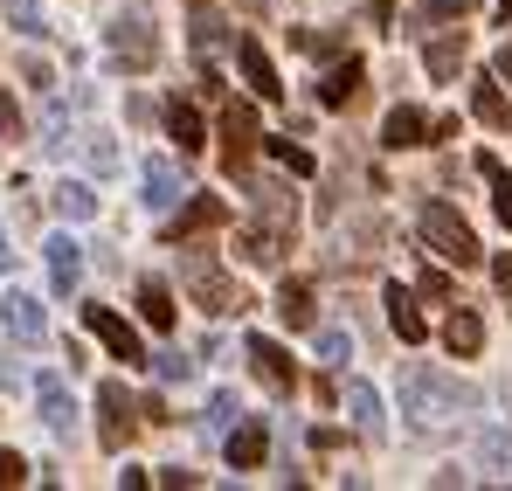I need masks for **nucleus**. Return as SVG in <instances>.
<instances>
[{
  "label": "nucleus",
  "instance_id": "nucleus-1",
  "mask_svg": "<svg viewBox=\"0 0 512 491\" xmlns=\"http://www.w3.org/2000/svg\"><path fill=\"white\" fill-rule=\"evenodd\" d=\"M464 409H478V388H471V381H457V374H443V367H409V374H402V415H409L423 436H436L443 422H457Z\"/></svg>",
  "mask_w": 512,
  "mask_h": 491
},
{
  "label": "nucleus",
  "instance_id": "nucleus-2",
  "mask_svg": "<svg viewBox=\"0 0 512 491\" xmlns=\"http://www.w3.org/2000/svg\"><path fill=\"white\" fill-rule=\"evenodd\" d=\"M416 236H423V249L436 256V263H457V270H478V263H485V249H478V236H471V222H464L450 201H429L423 215H416Z\"/></svg>",
  "mask_w": 512,
  "mask_h": 491
},
{
  "label": "nucleus",
  "instance_id": "nucleus-3",
  "mask_svg": "<svg viewBox=\"0 0 512 491\" xmlns=\"http://www.w3.org/2000/svg\"><path fill=\"white\" fill-rule=\"evenodd\" d=\"M180 249V270H187V291H194V305L201 312H243L250 298H243V284L236 277H222L215 263H208V249L201 243H173Z\"/></svg>",
  "mask_w": 512,
  "mask_h": 491
},
{
  "label": "nucleus",
  "instance_id": "nucleus-4",
  "mask_svg": "<svg viewBox=\"0 0 512 491\" xmlns=\"http://www.w3.org/2000/svg\"><path fill=\"white\" fill-rule=\"evenodd\" d=\"M111 56H118L125 70H153V63H160V28H153L146 7H125V14L111 21Z\"/></svg>",
  "mask_w": 512,
  "mask_h": 491
},
{
  "label": "nucleus",
  "instance_id": "nucleus-5",
  "mask_svg": "<svg viewBox=\"0 0 512 491\" xmlns=\"http://www.w3.org/2000/svg\"><path fill=\"white\" fill-rule=\"evenodd\" d=\"M139 415L146 409L125 395V381H104V388H97V443H104V450H125L132 429H139Z\"/></svg>",
  "mask_w": 512,
  "mask_h": 491
},
{
  "label": "nucleus",
  "instance_id": "nucleus-6",
  "mask_svg": "<svg viewBox=\"0 0 512 491\" xmlns=\"http://www.w3.org/2000/svg\"><path fill=\"white\" fill-rule=\"evenodd\" d=\"M77 374V367H70ZM70 374L63 367H49L42 381H35V409H42V429L49 436H70L77 429V402H70Z\"/></svg>",
  "mask_w": 512,
  "mask_h": 491
},
{
  "label": "nucleus",
  "instance_id": "nucleus-7",
  "mask_svg": "<svg viewBox=\"0 0 512 491\" xmlns=\"http://www.w3.org/2000/svg\"><path fill=\"white\" fill-rule=\"evenodd\" d=\"M243 194H250V222L298 236V201H291V187H277V180H243Z\"/></svg>",
  "mask_w": 512,
  "mask_h": 491
},
{
  "label": "nucleus",
  "instance_id": "nucleus-8",
  "mask_svg": "<svg viewBox=\"0 0 512 491\" xmlns=\"http://www.w3.org/2000/svg\"><path fill=\"white\" fill-rule=\"evenodd\" d=\"M84 326L97 332V339H104V346H111V360H125V367H146V360H153V353H146V346H139V332L125 326V319H118V312H111V305H84Z\"/></svg>",
  "mask_w": 512,
  "mask_h": 491
},
{
  "label": "nucleus",
  "instance_id": "nucleus-9",
  "mask_svg": "<svg viewBox=\"0 0 512 491\" xmlns=\"http://www.w3.org/2000/svg\"><path fill=\"white\" fill-rule=\"evenodd\" d=\"M187 160V153H180ZM180 160H146V173H139V187H146V208L153 215H173L194 187H187V173H180Z\"/></svg>",
  "mask_w": 512,
  "mask_h": 491
},
{
  "label": "nucleus",
  "instance_id": "nucleus-10",
  "mask_svg": "<svg viewBox=\"0 0 512 491\" xmlns=\"http://www.w3.org/2000/svg\"><path fill=\"white\" fill-rule=\"evenodd\" d=\"M360 97H367V63H360V56H346V63H333V70L319 77V104H326V111H353Z\"/></svg>",
  "mask_w": 512,
  "mask_h": 491
},
{
  "label": "nucleus",
  "instance_id": "nucleus-11",
  "mask_svg": "<svg viewBox=\"0 0 512 491\" xmlns=\"http://www.w3.org/2000/svg\"><path fill=\"white\" fill-rule=\"evenodd\" d=\"M250 153H256V111L250 104H229V111H222V166L243 173Z\"/></svg>",
  "mask_w": 512,
  "mask_h": 491
},
{
  "label": "nucleus",
  "instance_id": "nucleus-12",
  "mask_svg": "<svg viewBox=\"0 0 512 491\" xmlns=\"http://www.w3.org/2000/svg\"><path fill=\"white\" fill-rule=\"evenodd\" d=\"M381 146H388V153H409V146H436V125H429L416 104H395V111H388V125H381Z\"/></svg>",
  "mask_w": 512,
  "mask_h": 491
},
{
  "label": "nucleus",
  "instance_id": "nucleus-13",
  "mask_svg": "<svg viewBox=\"0 0 512 491\" xmlns=\"http://www.w3.org/2000/svg\"><path fill=\"white\" fill-rule=\"evenodd\" d=\"M222 222H229V201L187 194V201H180V222H173V243H194V236H208V229H222Z\"/></svg>",
  "mask_w": 512,
  "mask_h": 491
},
{
  "label": "nucleus",
  "instance_id": "nucleus-14",
  "mask_svg": "<svg viewBox=\"0 0 512 491\" xmlns=\"http://www.w3.org/2000/svg\"><path fill=\"white\" fill-rule=\"evenodd\" d=\"M243 353H250V367L263 374V381H270V388H277V395H291V388H298V360H291L277 339H250Z\"/></svg>",
  "mask_w": 512,
  "mask_h": 491
},
{
  "label": "nucleus",
  "instance_id": "nucleus-15",
  "mask_svg": "<svg viewBox=\"0 0 512 491\" xmlns=\"http://www.w3.org/2000/svg\"><path fill=\"white\" fill-rule=\"evenodd\" d=\"M0 319H7V332H14L21 346H42V339H49V319H42V305H35L28 291H7V298H0Z\"/></svg>",
  "mask_w": 512,
  "mask_h": 491
},
{
  "label": "nucleus",
  "instance_id": "nucleus-16",
  "mask_svg": "<svg viewBox=\"0 0 512 491\" xmlns=\"http://www.w3.org/2000/svg\"><path fill=\"white\" fill-rule=\"evenodd\" d=\"M236 249H243V263H256V270H277L284 249H291V236H284V229H263V222H243V229H236Z\"/></svg>",
  "mask_w": 512,
  "mask_h": 491
},
{
  "label": "nucleus",
  "instance_id": "nucleus-17",
  "mask_svg": "<svg viewBox=\"0 0 512 491\" xmlns=\"http://www.w3.org/2000/svg\"><path fill=\"white\" fill-rule=\"evenodd\" d=\"M263 457H270V422H263V415H243V422L229 429V464H236V471H256Z\"/></svg>",
  "mask_w": 512,
  "mask_h": 491
},
{
  "label": "nucleus",
  "instance_id": "nucleus-18",
  "mask_svg": "<svg viewBox=\"0 0 512 491\" xmlns=\"http://www.w3.org/2000/svg\"><path fill=\"white\" fill-rule=\"evenodd\" d=\"M49 284H56L63 298L84 284V243H77L70 229H63V236H49Z\"/></svg>",
  "mask_w": 512,
  "mask_h": 491
},
{
  "label": "nucleus",
  "instance_id": "nucleus-19",
  "mask_svg": "<svg viewBox=\"0 0 512 491\" xmlns=\"http://www.w3.org/2000/svg\"><path fill=\"white\" fill-rule=\"evenodd\" d=\"M236 63H243V77H250L256 97H284V83H277V63L263 56V42H256V35H236Z\"/></svg>",
  "mask_w": 512,
  "mask_h": 491
},
{
  "label": "nucleus",
  "instance_id": "nucleus-20",
  "mask_svg": "<svg viewBox=\"0 0 512 491\" xmlns=\"http://www.w3.org/2000/svg\"><path fill=\"white\" fill-rule=\"evenodd\" d=\"M346 422L367 436V443H381V429H388V415H381V395L367 388V381H346Z\"/></svg>",
  "mask_w": 512,
  "mask_h": 491
},
{
  "label": "nucleus",
  "instance_id": "nucleus-21",
  "mask_svg": "<svg viewBox=\"0 0 512 491\" xmlns=\"http://www.w3.org/2000/svg\"><path fill=\"white\" fill-rule=\"evenodd\" d=\"M423 70L436 83H457V70H464V28H443L436 42L423 49Z\"/></svg>",
  "mask_w": 512,
  "mask_h": 491
},
{
  "label": "nucleus",
  "instance_id": "nucleus-22",
  "mask_svg": "<svg viewBox=\"0 0 512 491\" xmlns=\"http://www.w3.org/2000/svg\"><path fill=\"white\" fill-rule=\"evenodd\" d=\"M388 326H395L402 346H423V339H429V319L416 312V298H409L402 284H388Z\"/></svg>",
  "mask_w": 512,
  "mask_h": 491
},
{
  "label": "nucleus",
  "instance_id": "nucleus-23",
  "mask_svg": "<svg viewBox=\"0 0 512 491\" xmlns=\"http://www.w3.org/2000/svg\"><path fill=\"white\" fill-rule=\"evenodd\" d=\"M277 319L291 332H312V284H305V277H284V284H277Z\"/></svg>",
  "mask_w": 512,
  "mask_h": 491
},
{
  "label": "nucleus",
  "instance_id": "nucleus-24",
  "mask_svg": "<svg viewBox=\"0 0 512 491\" xmlns=\"http://www.w3.org/2000/svg\"><path fill=\"white\" fill-rule=\"evenodd\" d=\"M443 346H450V353H464V360H471V353H478V346H485V319H478V312H471V305H457V312H450V319H443Z\"/></svg>",
  "mask_w": 512,
  "mask_h": 491
},
{
  "label": "nucleus",
  "instance_id": "nucleus-25",
  "mask_svg": "<svg viewBox=\"0 0 512 491\" xmlns=\"http://www.w3.org/2000/svg\"><path fill=\"white\" fill-rule=\"evenodd\" d=\"M167 139L180 146V153H187V160L208 146V139H201V111H194V104H180V97L167 104Z\"/></svg>",
  "mask_w": 512,
  "mask_h": 491
},
{
  "label": "nucleus",
  "instance_id": "nucleus-26",
  "mask_svg": "<svg viewBox=\"0 0 512 491\" xmlns=\"http://www.w3.org/2000/svg\"><path fill=\"white\" fill-rule=\"evenodd\" d=\"M291 49H305V56H319V63H333V56H353L340 28H291Z\"/></svg>",
  "mask_w": 512,
  "mask_h": 491
},
{
  "label": "nucleus",
  "instance_id": "nucleus-27",
  "mask_svg": "<svg viewBox=\"0 0 512 491\" xmlns=\"http://www.w3.org/2000/svg\"><path fill=\"white\" fill-rule=\"evenodd\" d=\"M139 312H146V326H153V332H173V291L160 284V277L139 284Z\"/></svg>",
  "mask_w": 512,
  "mask_h": 491
},
{
  "label": "nucleus",
  "instance_id": "nucleus-28",
  "mask_svg": "<svg viewBox=\"0 0 512 491\" xmlns=\"http://www.w3.org/2000/svg\"><path fill=\"white\" fill-rule=\"evenodd\" d=\"M471 111H478V125H512V104H506V83H478L471 90Z\"/></svg>",
  "mask_w": 512,
  "mask_h": 491
},
{
  "label": "nucleus",
  "instance_id": "nucleus-29",
  "mask_svg": "<svg viewBox=\"0 0 512 491\" xmlns=\"http://www.w3.org/2000/svg\"><path fill=\"white\" fill-rule=\"evenodd\" d=\"M56 215H63V222H90V215H97V194H90L84 180H63V187H56Z\"/></svg>",
  "mask_w": 512,
  "mask_h": 491
},
{
  "label": "nucleus",
  "instance_id": "nucleus-30",
  "mask_svg": "<svg viewBox=\"0 0 512 491\" xmlns=\"http://www.w3.org/2000/svg\"><path fill=\"white\" fill-rule=\"evenodd\" d=\"M478 173L492 180V208H499V222L512 229V173H506V160H492V153H478Z\"/></svg>",
  "mask_w": 512,
  "mask_h": 491
},
{
  "label": "nucleus",
  "instance_id": "nucleus-31",
  "mask_svg": "<svg viewBox=\"0 0 512 491\" xmlns=\"http://www.w3.org/2000/svg\"><path fill=\"white\" fill-rule=\"evenodd\" d=\"M229 422H243V402L236 395H215L208 415H201V436H229Z\"/></svg>",
  "mask_w": 512,
  "mask_h": 491
},
{
  "label": "nucleus",
  "instance_id": "nucleus-32",
  "mask_svg": "<svg viewBox=\"0 0 512 491\" xmlns=\"http://www.w3.org/2000/svg\"><path fill=\"white\" fill-rule=\"evenodd\" d=\"M319 360H326V367H346V360H353V332L319 326Z\"/></svg>",
  "mask_w": 512,
  "mask_h": 491
},
{
  "label": "nucleus",
  "instance_id": "nucleus-33",
  "mask_svg": "<svg viewBox=\"0 0 512 491\" xmlns=\"http://www.w3.org/2000/svg\"><path fill=\"white\" fill-rule=\"evenodd\" d=\"M42 146H49L56 160L70 153V118H63V104H49V118H42Z\"/></svg>",
  "mask_w": 512,
  "mask_h": 491
},
{
  "label": "nucleus",
  "instance_id": "nucleus-34",
  "mask_svg": "<svg viewBox=\"0 0 512 491\" xmlns=\"http://www.w3.org/2000/svg\"><path fill=\"white\" fill-rule=\"evenodd\" d=\"M222 42H229V28H222L215 14H201V21H194V56H215Z\"/></svg>",
  "mask_w": 512,
  "mask_h": 491
},
{
  "label": "nucleus",
  "instance_id": "nucleus-35",
  "mask_svg": "<svg viewBox=\"0 0 512 491\" xmlns=\"http://www.w3.org/2000/svg\"><path fill=\"white\" fill-rule=\"evenodd\" d=\"M7 14H14V28H21V35H49V21H42V0H7Z\"/></svg>",
  "mask_w": 512,
  "mask_h": 491
},
{
  "label": "nucleus",
  "instance_id": "nucleus-36",
  "mask_svg": "<svg viewBox=\"0 0 512 491\" xmlns=\"http://www.w3.org/2000/svg\"><path fill=\"white\" fill-rule=\"evenodd\" d=\"M471 0H416V21H464Z\"/></svg>",
  "mask_w": 512,
  "mask_h": 491
},
{
  "label": "nucleus",
  "instance_id": "nucleus-37",
  "mask_svg": "<svg viewBox=\"0 0 512 491\" xmlns=\"http://www.w3.org/2000/svg\"><path fill=\"white\" fill-rule=\"evenodd\" d=\"M270 160L291 166V173H312V153H305V146H291V132H284V139H270Z\"/></svg>",
  "mask_w": 512,
  "mask_h": 491
},
{
  "label": "nucleus",
  "instance_id": "nucleus-38",
  "mask_svg": "<svg viewBox=\"0 0 512 491\" xmlns=\"http://www.w3.org/2000/svg\"><path fill=\"white\" fill-rule=\"evenodd\" d=\"M153 374H160V381H187V374H194V360H187L180 346H167V353H153Z\"/></svg>",
  "mask_w": 512,
  "mask_h": 491
},
{
  "label": "nucleus",
  "instance_id": "nucleus-39",
  "mask_svg": "<svg viewBox=\"0 0 512 491\" xmlns=\"http://www.w3.org/2000/svg\"><path fill=\"white\" fill-rule=\"evenodd\" d=\"M84 153H90V166H97V173H118V146H111V132H90Z\"/></svg>",
  "mask_w": 512,
  "mask_h": 491
},
{
  "label": "nucleus",
  "instance_id": "nucleus-40",
  "mask_svg": "<svg viewBox=\"0 0 512 491\" xmlns=\"http://www.w3.org/2000/svg\"><path fill=\"white\" fill-rule=\"evenodd\" d=\"M21 478H28V464H21L14 450H0V491H7V485H21Z\"/></svg>",
  "mask_w": 512,
  "mask_h": 491
},
{
  "label": "nucleus",
  "instance_id": "nucleus-41",
  "mask_svg": "<svg viewBox=\"0 0 512 491\" xmlns=\"http://www.w3.org/2000/svg\"><path fill=\"white\" fill-rule=\"evenodd\" d=\"M0 132H7V139H21V111H14V97H0Z\"/></svg>",
  "mask_w": 512,
  "mask_h": 491
},
{
  "label": "nucleus",
  "instance_id": "nucleus-42",
  "mask_svg": "<svg viewBox=\"0 0 512 491\" xmlns=\"http://www.w3.org/2000/svg\"><path fill=\"white\" fill-rule=\"evenodd\" d=\"M492 77H499V83H512V42L499 49V56H492Z\"/></svg>",
  "mask_w": 512,
  "mask_h": 491
},
{
  "label": "nucleus",
  "instance_id": "nucleus-43",
  "mask_svg": "<svg viewBox=\"0 0 512 491\" xmlns=\"http://www.w3.org/2000/svg\"><path fill=\"white\" fill-rule=\"evenodd\" d=\"M374 21L388 28V21H395V0H374Z\"/></svg>",
  "mask_w": 512,
  "mask_h": 491
},
{
  "label": "nucleus",
  "instance_id": "nucleus-44",
  "mask_svg": "<svg viewBox=\"0 0 512 491\" xmlns=\"http://www.w3.org/2000/svg\"><path fill=\"white\" fill-rule=\"evenodd\" d=\"M7 256H14V249H7V236H0V270H7Z\"/></svg>",
  "mask_w": 512,
  "mask_h": 491
},
{
  "label": "nucleus",
  "instance_id": "nucleus-45",
  "mask_svg": "<svg viewBox=\"0 0 512 491\" xmlns=\"http://www.w3.org/2000/svg\"><path fill=\"white\" fill-rule=\"evenodd\" d=\"M499 14H506V21H512V0H499Z\"/></svg>",
  "mask_w": 512,
  "mask_h": 491
},
{
  "label": "nucleus",
  "instance_id": "nucleus-46",
  "mask_svg": "<svg viewBox=\"0 0 512 491\" xmlns=\"http://www.w3.org/2000/svg\"><path fill=\"white\" fill-rule=\"evenodd\" d=\"M194 7H208V0H194Z\"/></svg>",
  "mask_w": 512,
  "mask_h": 491
}]
</instances>
